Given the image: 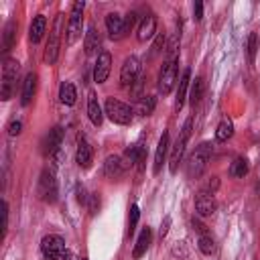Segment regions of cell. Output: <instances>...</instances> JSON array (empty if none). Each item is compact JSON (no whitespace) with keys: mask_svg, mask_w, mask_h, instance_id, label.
I'll list each match as a JSON object with an SVG mask.
<instances>
[{"mask_svg":"<svg viewBox=\"0 0 260 260\" xmlns=\"http://www.w3.org/2000/svg\"><path fill=\"white\" fill-rule=\"evenodd\" d=\"M136 20H138V14H136L134 10L128 12L126 16H122V14H118V12H110V14H106L108 37H110L112 41H122V39L132 30V26L136 24Z\"/></svg>","mask_w":260,"mask_h":260,"instance_id":"1","label":"cell"},{"mask_svg":"<svg viewBox=\"0 0 260 260\" xmlns=\"http://www.w3.org/2000/svg\"><path fill=\"white\" fill-rule=\"evenodd\" d=\"M213 154V144L211 142H201L187 158L185 162V173L189 179H199L203 175V171L207 169V162Z\"/></svg>","mask_w":260,"mask_h":260,"instance_id":"2","label":"cell"},{"mask_svg":"<svg viewBox=\"0 0 260 260\" xmlns=\"http://www.w3.org/2000/svg\"><path fill=\"white\" fill-rule=\"evenodd\" d=\"M191 126H193V116H189L185 120L183 128L179 130V136H177L175 144L169 150V171L171 173H177L179 165L183 162V156H185V150H187V142L191 138Z\"/></svg>","mask_w":260,"mask_h":260,"instance_id":"3","label":"cell"},{"mask_svg":"<svg viewBox=\"0 0 260 260\" xmlns=\"http://www.w3.org/2000/svg\"><path fill=\"white\" fill-rule=\"evenodd\" d=\"M20 63L12 57H6L2 61V81H0V98L2 102H8L16 89V79H18Z\"/></svg>","mask_w":260,"mask_h":260,"instance_id":"4","label":"cell"},{"mask_svg":"<svg viewBox=\"0 0 260 260\" xmlns=\"http://www.w3.org/2000/svg\"><path fill=\"white\" fill-rule=\"evenodd\" d=\"M104 114L114 124H120V126H128L134 120V108H130L128 104H124V102H120L116 98H106V102H104Z\"/></svg>","mask_w":260,"mask_h":260,"instance_id":"5","label":"cell"},{"mask_svg":"<svg viewBox=\"0 0 260 260\" xmlns=\"http://www.w3.org/2000/svg\"><path fill=\"white\" fill-rule=\"evenodd\" d=\"M41 252L45 260H71V252L65 248V240L59 234H49L41 240Z\"/></svg>","mask_w":260,"mask_h":260,"instance_id":"6","label":"cell"},{"mask_svg":"<svg viewBox=\"0 0 260 260\" xmlns=\"http://www.w3.org/2000/svg\"><path fill=\"white\" fill-rule=\"evenodd\" d=\"M37 193L45 203H55L57 195H59V187H57V179H55V171L53 169H43L39 175V185H37Z\"/></svg>","mask_w":260,"mask_h":260,"instance_id":"7","label":"cell"},{"mask_svg":"<svg viewBox=\"0 0 260 260\" xmlns=\"http://www.w3.org/2000/svg\"><path fill=\"white\" fill-rule=\"evenodd\" d=\"M177 75H179V59H171L165 61L158 73V93L160 95H169L177 83Z\"/></svg>","mask_w":260,"mask_h":260,"instance_id":"8","label":"cell"},{"mask_svg":"<svg viewBox=\"0 0 260 260\" xmlns=\"http://www.w3.org/2000/svg\"><path fill=\"white\" fill-rule=\"evenodd\" d=\"M61 30H63V14H57L55 16V22L51 26V32H49V41H47V47H45V61L49 65H53L59 57V45H61Z\"/></svg>","mask_w":260,"mask_h":260,"instance_id":"9","label":"cell"},{"mask_svg":"<svg viewBox=\"0 0 260 260\" xmlns=\"http://www.w3.org/2000/svg\"><path fill=\"white\" fill-rule=\"evenodd\" d=\"M83 8L85 2H73L71 12H69V22H67V45H73L81 37L83 28Z\"/></svg>","mask_w":260,"mask_h":260,"instance_id":"10","label":"cell"},{"mask_svg":"<svg viewBox=\"0 0 260 260\" xmlns=\"http://www.w3.org/2000/svg\"><path fill=\"white\" fill-rule=\"evenodd\" d=\"M140 71H142L140 59H138L136 55L126 57L124 63H122V69H120V85H122V87H132V85L138 81Z\"/></svg>","mask_w":260,"mask_h":260,"instance_id":"11","label":"cell"},{"mask_svg":"<svg viewBox=\"0 0 260 260\" xmlns=\"http://www.w3.org/2000/svg\"><path fill=\"white\" fill-rule=\"evenodd\" d=\"M128 162L124 160L122 154H110L106 160H104V175L110 179V181H120L126 171H128Z\"/></svg>","mask_w":260,"mask_h":260,"instance_id":"12","label":"cell"},{"mask_svg":"<svg viewBox=\"0 0 260 260\" xmlns=\"http://www.w3.org/2000/svg\"><path fill=\"white\" fill-rule=\"evenodd\" d=\"M63 128L61 126H53L47 134H45V138H43V154L45 156H55V154H59V150H61V144H63Z\"/></svg>","mask_w":260,"mask_h":260,"instance_id":"13","label":"cell"},{"mask_svg":"<svg viewBox=\"0 0 260 260\" xmlns=\"http://www.w3.org/2000/svg\"><path fill=\"white\" fill-rule=\"evenodd\" d=\"M195 209H197V215H201V217H209V215H213L215 209H217L215 193H209V191L201 189V191L195 195Z\"/></svg>","mask_w":260,"mask_h":260,"instance_id":"14","label":"cell"},{"mask_svg":"<svg viewBox=\"0 0 260 260\" xmlns=\"http://www.w3.org/2000/svg\"><path fill=\"white\" fill-rule=\"evenodd\" d=\"M75 162H77V167H79V169H89V167H91V162H93V148H91V144L87 142V138H85V136H81V134H79V138H77Z\"/></svg>","mask_w":260,"mask_h":260,"instance_id":"15","label":"cell"},{"mask_svg":"<svg viewBox=\"0 0 260 260\" xmlns=\"http://www.w3.org/2000/svg\"><path fill=\"white\" fill-rule=\"evenodd\" d=\"M110 71H112V53L110 51H102L98 55L95 65H93V81L95 83H104L108 79Z\"/></svg>","mask_w":260,"mask_h":260,"instance_id":"16","label":"cell"},{"mask_svg":"<svg viewBox=\"0 0 260 260\" xmlns=\"http://www.w3.org/2000/svg\"><path fill=\"white\" fill-rule=\"evenodd\" d=\"M171 150V138H169V130H162L160 138H158V144H156V152H154V162H152V173L158 175L162 165H165V158Z\"/></svg>","mask_w":260,"mask_h":260,"instance_id":"17","label":"cell"},{"mask_svg":"<svg viewBox=\"0 0 260 260\" xmlns=\"http://www.w3.org/2000/svg\"><path fill=\"white\" fill-rule=\"evenodd\" d=\"M189 85H191V69H189V67H185V69H183V73H181L179 85H177V98H175V110H177V112L185 106Z\"/></svg>","mask_w":260,"mask_h":260,"instance_id":"18","label":"cell"},{"mask_svg":"<svg viewBox=\"0 0 260 260\" xmlns=\"http://www.w3.org/2000/svg\"><path fill=\"white\" fill-rule=\"evenodd\" d=\"M154 32H156V16H154V14L142 16V20H140V24H138V30H136V39H138L140 43H144V41L152 39Z\"/></svg>","mask_w":260,"mask_h":260,"instance_id":"19","label":"cell"},{"mask_svg":"<svg viewBox=\"0 0 260 260\" xmlns=\"http://www.w3.org/2000/svg\"><path fill=\"white\" fill-rule=\"evenodd\" d=\"M150 242H152V228L146 225V228L140 230V234L136 238V244H134V250H132V258L138 260L140 256H144L148 246H150Z\"/></svg>","mask_w":260,"mask_h":260,"instance_id":"20","label":"cell"},{"mask_svg":"<svg viewBox=\"0 0 260 260\" xmlns=\"http://www.w3.org/2000/svg\"><path fill=\"white\" fill-rule=\"evenodd\" d=\"M83 49H85V55H100L102 51V37H100V30L95 26H89L87 32H85V39H83Z\"/></svg>","mask_w":260,"mask_h":260,"instance_id":"21","label":"cell"},{"mask_svg":"<svg viewBox=\"0 0 260 260\" xmlns=\"http://www.w3.org/2000/svg\"><path fill=\"white\" fill-rule=\"evenodd\" d=\"M35 93H37V73L30 71V73H26V77H24V81H22L20 104H22V106H28V104L32 102Z\"/></svg>","mask_w":260,"mask_h":260,"instance_id":"22","label":"cell"},{"mask_svg":"<svg viewBox=\"0 0 260 260\" xmlns=\"http://www.w3.org/2000/svg\"><path fill=\"white\" fill-rule=\"evenodd\" d=\"M45 30H47V18H45L43 14H37V16L32 18L30 26H28V41H30L32 45H37V43L43 39Z\"/></svg>","mask_w":260,"mask_h":260,"instance_id":"23","label":"cell"},{"mask_svg":"<svg viewBox=\"0 0 260 260\" xmlns=\"http://www.w3.org/2000/svg\"><path fill=\"white\" fill-rule=\"evenodd\" d=\"M87 116L91 120L93 126H102L104 122V112H102V106L98 102V95L95 91H89V98H87Z\"/></svg>","mask_w":260,"mask_h":260,"instance_id":"24","label":"cell"},{"mask_svg":"<svg viewBox=\"0 0 260 260\" xmlns=\"http://www.w3.org/2000/svg\"><path fill=\"white\" fill-rule=\"evenodd\" d=\"M16 30H18L16 20H8V22L4 24V28H2V53H4V55H6V53L12 49V45L16 43Z\"/></svg>","mask_w":260,"mask_h":260,"instance_id":"25","label":"cell"},{"mask_svg":"<svg viewBox=\"0 0 260 260\" xmlns=\"http://www.w3.org/2000/svg\"><path fill=\"white\" fill-rule=\"evenodd\" d=\"M203 91H205V79L201 75H197L193 79L191 87H189V98H187L189 104H191V108H197L199 106V102L203 100Z\"/></svg>","mask_w":260,"mask_h":260,"instance_id":"26","label":"cell"},{"mask_svg":"<svg viewBox=\"0 0 260 260\" xmlns=\"http://www.w3.org/2000/svg\"><path fill=\"white\" fill-rule=\"evenodd\" d=\"M156 108V98L154 95H140L134 104V114L138 116H150Z\"/></svg>","mask_w":260,"mask_h":260,"instance_id":"27","label":"cell"},{"mask_svg":"<svg viewBox=\"0 0 260 260\" xmlns=\"http://www.w3.org/2000/svg\"><path fill=\"white\" fill-rule=\"evenodd\" d=\"M77 100V91H75V85L71 81H63L59 85V102L63 106H73Z\"/></svg>","mask_w":260,"mask_h":260,"instance_id":"28","label":"cell"},{"mask_svg":"<svg viewBox=\"0 0 260 260\" xmlns=\"http://www.w3.org/2000/svg\"><path fill=\"white\" fill-rule=\"evenodd\" d=\"M232 136H234V124H232L230 118H223L215 128V140L217 142H228Z\"/></svg>","mask_w":260,"mask_h":260,"instance_id":"29","label":"cell"},{"mask_svg":"<svg viewBox=\"0 0 260 260\" xmlns=\"http://www.w3.org/2000/svg\"><path fill=\"white\" fill-rule=\"evenodd\" d=\"M248 171H250V162H248V158H246V156H238V158L230 165V175H232V177H236V179H240V177L248 175Z\"/></svg>","mask_w":260,"mask_h":260,"instance_id":"30","label":"cell"},{"mask_svg":"<svg viewBox=\"0 0 260 260\" xmlns=\"http://www.w3.org/2000/svg\"><path fill=\"white\" fill-rule=\"evenodd\" d=\"M256 53H258V35L256 32H250L248 39H246V55H248V63L250 65H254Z\"/></svg>","mask_w":260,"mask_h":260,"instance_id":"31","label":"cell"},{"mask_svg":"<svg viewBox=\"0 0 260 260\" xmlns=\"http://www.w3.org/2000/svg\"><path fill=\"white\" fill-rule=\"evenodd\" d=\"M197 248L205 254V256H209L211 252H213V248H215V240H213V236L209 234V232H205V234H199V240H197Z\"/></svg>","mask_w":260,"mask_h":260,"instance_id":"32","label":"cell"},{"mask_svg":"<svg viewBox=\"0 0 260 260\" xmlns=\"http://www.w3.org/2000/svg\"><path fill=\"white\" fill-rule=\"evenodd\" d=\"M167 47V37H165V32H158L156 37H154V41H152V47H150V55H148V59H154L158 53H162V49Z\"/></svg>","mask_w":260,"mask_h":260,"instance_id":"33","label":"cell"},{"mask_svg":"<svg viewBox=\"0 0 260 260\" xmlns=\"http://www.w3.org/2000/svg\"><path fill=\"white\" fill-rule=\"evenodd\" d=\"M138 219H140V209H138V205L134 203V205L130 207V215H128V236H134Z\"/></svg>","mask_w":260,"mask_h":260,"instance_id":"34","label":"cell"},{"mask_svg":"<svg viewBox=\"0 0 260 260\" xmlns=\"http://www.w3.org/2000/svg\"><path fill=\"white\" fill-rule=\"evenodd\" d=\"M87 209H89L91 215L100 209V197H98V193H91V195L87 197Z\"/></svg>","mask_w":260,"mask_h":260,"instance_id":"35","label":"cell"},{"mask_svg":"<svg viewBox=\"0 0 260 260\" xmlns=\"http://www.w3.org/2000/svg\"><path fill=\"white\" fill-rule=\"evenodd\" d=\"M20 130H22V122H20V120H12V122L8 124V134H10V136H18Z\"/></svg>","mask_w":260,"mask_h":260,"instance_id":"36","label":"cell"},{"mask_svg":"<svg viewBox=\"0 0 260 260\" xmlns=\"http://www.w3.org/2000/svg\"><path fill=\"white\" fill-rule=\"evenodd\" d=\"M217 187H219V179H217V177H209V181L203 185V189H205V191H209V193H215V191H217Z\"/></svg>","mask_w":260,"mask_h":260,"instance_id":"37","label":"cell"},{"mask_svg":"<svg viewBox=\"0 0 260 260\" xmlns=\"http://www.w3.org/2000/svg\"><path fill=\"white\" fill-rule=\"evenodd\" d=\"M193 16H195V20L203 18V2H195L193 4Z\"/></svg>","mask_w":260,"mask_h":260,"instance_id":"38","label":"cell"},{"mask_svg":"<svg viewBox=\"0 0 260 260\" xmlns=\"http://www.w3.org/2000/svg\"><path fill=\"white\" fill-rule=\"evenodd\" d=\"M2 215H4V225H2V230H4V234H6V230H8V203L6 201H2Z\"/></svg>","mask_w":260,"mask_h":260,"instance_id":"39","label":"cell"},{"mask_svg":"<svg viewBox=\"0 0 260 260\" xmlns=\"http://www.w3.org/2000/svg\"><path fill=\"white\" fill-rule=\"evenodd\" d=\"M169 225H171V217H165V223L160 225V232H158V236H160V238H165V236H167Z\"/></svg>","mask_w":260,"mask_h":260,"instance_id":"40","label":"cell"},{"mask_svg":"<svg viewBox=\"0 0 260 260\" xmlns=\"http://www.w3.org/2000/svg\"><path fill=\"white\" fill-rule=\"evenodd\" d=\"M81 260H87V258H81Z\"/></svg>","mask_w":260,"mask_h":260,"instance_id":"41","label":"cell"}]
</instances>
